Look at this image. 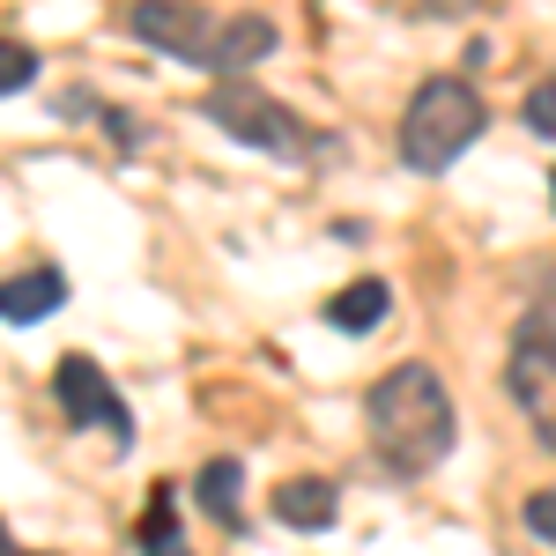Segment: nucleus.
Segmentation results:
<instances>
[{
  "mask_svg": "<svg viewBox=\"0 0 556 556\" xmlns=\"http://www.w3.org/2000/svg\"><path fill=\"white\" fill-rule=\"evenodd\" d=\"M364 424L393 475H430L453 453V393L430 364H393L364 401Z\"/></svg>",
  "mask_w": 556,
  "mask_h": 556,
  "instance_id": "nucleus-1",
  "label": "nucleus"
},
{
  "mask_svg": "<svg viewBox=\"0 0 556 556\" xmlns=\"http://www.w3.org/2000/svg\"><path fill=\"white\" fill-rule=\"evenodd\" d=\"M482 97L468 83H453V75H438V83L416 89V104H408V119H401V156H408V172H445L460 149H468L475 134H482Z\"/></svg>",
  "mask_w": 556,
  "mask_h": 556,
  "instance_id": "nucleus-2",
  "label": "nucleus"
},
{
  "mask_svg": "<svg viewBox=\"0 0 556 556\" xmlns=\"http://www.w3.org/2000/svg\"><path fill=\"white\" fill-rule=\"evenodd\" d=\"M208 119L230 141H245V149H267V156H298V119L275 104V97H260V89H245V83H223L208 97Z\"/></svg>",
  "mask_w": 556,
  "mask_h": 556,
  "instance_id": "nucleus-3",
  "label": "nucleus"
},
{
  "mask_svg": "<svg viewBox=\"0 0 556 556\" xmlns=\"http://www.w3.org/2000/svg\"><path fill=\"white\" fill-rule=\"evenodd\" d=\"M505 386H513L527 430L556 453V342H542L534 327L513 342V364H505Z\"/></svg>",
  "mask_w": 556,
  "mask_h": 556,
  "instance_id": "nucleus-4",
  "label": "nucleus"
},
{
  "mask_svg": "<svg viewBox=\"0 0 556 556\" xmlns=\"http://www.w3.org/2000/svg\"><path fill=\"white\" fill-rule=\"evenodd\" d=\"M127 30L141 45H156V52H172V60H193V67H208V38L215 23L193 8V0H134L127 8Z\"/></svg>",
  "mask_w": 556,
  "mask_h": 556,
  "instance_id": "nucleus-5",
  "label": "nucleus"
},
{
  "mask_svg": "<svg viewBox=\"0 0 556 556\" xmlns=\"http://www.w3.org/2000/svg\"><path fill=\"white\" fill-rule=\"evenodd\" d=\"M52 386H60V408L75 416V424H104L119 445L134 438V416L119 408V393H112V379L89 364V356H60V371H52Z\"/></svg>",
  "mask_w": 556,
  "mask_h": 556,
  "instance_id": "nucleus-6",
  "label": "nucleus"
},
{
  "mask_svg": "<svg viewBox=\"0 0 556 556\" xmlns=\"http://www.w3.org/2000/svg\"><path fill=\"white\" fill-rule=\"evenodd\" d=\"M60 304H67L60 267H30V275H8V282H0V319H8V327H38Z\"/></svg>",
  "mask_w": 556,
  "mask_h": 556,
  "instance_id": "nucleus-7",
  "label": "nucleus"
},
{
  "mask_svg": "<svg viewBox=\"0 0 556 556\" xmlns=\"http://www.w3.org/2000/svg\"><path fill=\"white\" fill-rule=\"evenodd\" d=\"M267 52H275V23H267V15H230L208 38V67L215 75H238V67H253Z\"/></svg>",
  "mask_w": 556,
  "mask_h": 556,
  "instance_id": "nucleus-8",
  "label": "nucleus"
},
{
  "mask_svg": "<svg viewBox=\"0 0 556 556\" xmlns=\"http://www.w3.org/2000/svg\"><path fill=\"white\" fill-rule=\"evenodd\" d=\"M334 505H342V497H334V482H319V475H290V482L275 490V519H282V527H304V534H312V527H334Z\"/></svg>",
  "mask_w": 556,
  "mask_h": 556,
  "instance_id": "nucleus-9",
  "label": "nucleus"
},
{
  "mask_svg": "<svg viewBox=\"0 0 556 556\" xmlns=\"http://www.w3.org/2000/svg\"><path fill=\"white\" fill-rule=\"evenodd\" d=\"M386 312H393V290H386V282H349V290H334V304H327V319H334L342 334H371Z\"/></svg>",
  "mask_w": 556,
  "mask_h": 556,
  "instance_id": "nucleus-10",
  "label": "nucleus"
},
{
  "mask_svg": "<svg viewBox=\"0 0 556 556\" xmlns=\"http://www.w3.org/2000/svg\"><path fill=\"white\" fill-rule=\"evenodd\" d=\"M238 490H245V468H238V460H208L201 482H193V497H201L223 527H245V519H238Z\"/></svg>",
  "mask_w": 556,
  "mask_h": 556,
  "instance_id": "nucleus-11",
  "label": "nucleus"
},
{
  "mask_svg": "<svg viewBox=\"0 0 556 556\" xmlns=\"http://www.w3.org/2000/svg\"><path fill=\"white\" fill-rule=\"evenodd\" d=\"M30 83H38V52L0 38V97H8V89H30Z\"/></svg>",
  "mask_w": 556,
  "mask_h": 556,
  "instance_id": "nucleus-12",
  "label": "nucleus"
},
{
  "mask_svg": "<svg viewBox=\"0 0 556 556\" xmlns=\"http://www.w3.org/2000/svg\"><path fill=\"white\" fill-rule=\"evenodd\" d=\"M141 549H178V519H172V490H156V505H149V519H141Z\"/></svg>",
  "mask_w": 556,
  "mask_h": 556,
  "instance_id": "nucleus-13",
  "label": "nucleus"
},
{
  "mask_svg": "<svg viewBox=\"0 0 556 556\" xmlns=\"http://www.w3.org/2000/svg\"><path fill=\"white\" fill-rule=\"evenodd\" d=\"M527 534L556 549V490H534V497H527Z\"/></svg>",
  "mask_w": 556,
  "mask_h": 556,
  "instance_id": "nucleus-14",
  "label": "nucleus"
},
{
  "mask_svg": "<svg viewBox=\"0 0 556 556\" xmlns=\"http://www.w3.org/2000/svg\"><path fill=\"white\" fill-rule=\"evenodd\" d=\"M527 127H534V134H549V141H556V83H542L534 97H527Z\"/></svg>",
  "mask_w": 556,
  "mask_h": 556,
  "instance_id": "nucleus-15",
  "label": "nucleus"
},
{
  "mask_svg": "<svg viewBox=\"0 0 556 556\" xmlns=\"http://www.w3.org/2000/svg\"><path fill=\"white\" fill-rule=\"evenodd\" d=\"M0 556H15V542H8V534H0Z\"/></svg>",
  "mask_w": 556,
  "mask_h": 556,
  "instance_id": "nucleus-16",
  "label": "nucleus"
},
{
  "mask_svg": "<svg viewBox=\"0 0 556 556\" xmlns=\"http://www.w3.org/2000/svg\"><path fill=\"white\" fill-rule=\"evenodd\" d=\"M156 556H186V549H156Z\"/></svg>",
  "mask_w": 556,
  "mask_h": 556,
  "instance_id": "nucleus-17",
  "label": "nucleus"
},
{
  "mask_svg": "<svg viewBox=\"0 0 556 556\" xmlns=\"http://www.w3.org/2000/svg\"><path fill=\"white\" fill-rule=\"evenodd\" d=\"M15 556H23V549H15Z\"/></svg>",
  "mask_w": 556,
  "mask_h": 556,
  "instance_id": "nucleus-18",
  "label": "nucleus"
}]
</instances>
